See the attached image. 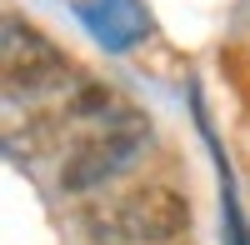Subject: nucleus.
Masks as SVG:
<instances>
[{
  "instance_id": "obj_1",
  "label": "nucleus",
  "mask_w": 250,
  "mask_h": 245,
  "mask_svg": "<svg viewBox=\"0 0 250 245\" xmlns=\"http://www.w3.org/2000/svg\"><path fill=\"white\" fill-rule=\"evenodd\" d=\"M55 135L70 140V145L60 150V190L65 195L105 190L110 180L135 170L140 155L150 150V120L120 90L90 85V80L60 105Z\"/></svg>"
},
{
  "instance_id": "obj_2",
  "label": "nucleus",
  "mask_w": 250,
  "mask_h": 245,
  "mask_svg": "<svg viewBox=\"0 0 250 245\" xmlns=\"http://www.w3.org/2000/svg\"><path fill=\"white\" fill-rule=\"evenodd\" d=\"M190 230V200L170 185H130L85 215L95 245H175Z\"/></svg>"
},
{
  "instance_id": "obj_3",
  "label": "nucleus",
  "mask_w": 250,
  "mask_h": 245,
  "mask_svg": "<svg viewBox=\"0 0 250 245\" xmlns=\"http://www.w3.org/2000/svg\"><path fill=\"white\" fill-rule=\"evenodd\" d=\"M0 45H5V95L10 105H50V100H65L85 85L80 70L70 65V55L55 45L50 35H40L35 25H25L20 15H5L0 25Z\"/></svg>"
},
{
  "instance_id": "obj_4",
  "label": "nucleus",
  "mask_w": 250,
  "mask_h": 245,
  "mask_svg": "<svg viewBox=\"0 0 250 245\" xmlns=\"http://www.w3.org/2000/svg\"><path fill=\"white\" fill-rule=\"evenodd\" d=\"M105 50H130L135 40L150 30V15L140 10V0H75L70 5Z\"/></svg>"
},
{
  "instance_id": "obj_5",
  "label": "nucleus",
  "mask_w": 250,
  "mask_h": 245,
  "mask_svg": "<svg viewBox=\"0 0 250 245\" xmlns=\"http://www.w3.org/2000/svg\"><path fill=\"white\" fill-rule=\"evenodd\" d=\"M195 120H200V130H205V140H210V155H215V165H220V235H225V245H250V220H245V210H240V200H235V175H230V160L220 155V145H215V135H210V125H205V110H200V100H195Z\"/></svg>"
}]
</instances>
